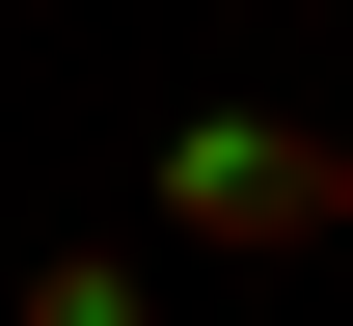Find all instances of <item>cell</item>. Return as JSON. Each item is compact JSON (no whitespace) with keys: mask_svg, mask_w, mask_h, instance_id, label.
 Segmentation results:
<instances>
[{"mask_svg":"<svg viewBox=\"0 0 353 326\" xmlns=\"http://www.w3.org/2000/svg\"><path fill=\"white\" fill-rule=\"evenodd\" d=\"M163 218H190V245H353V136H299V109H190V136H163Z\"/></svg>","mask_w":353,"mask_h":326,"instance_id":"cell-1","label":"cell"},{"mask_svg":"<svg viewBox=\"0 0 353 326\" xmlns=\"http://www.w3.org/2000/svg\"><path fill=\"white\" fill-rule=\"evenodd\" d=\"M0 326H136V245H28V299Z\"/></svg>","mask_w":353,"mask_h":326,"instance_id":"cell-2","label":"cell"}]
</instances>
